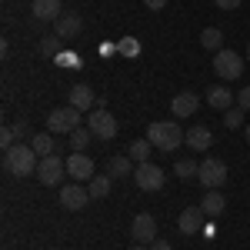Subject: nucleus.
<instances>
[{"instance_id": "f257e3e1", "label": "nucleus", "mask_w": 250, "mask_h": 250, "mask_svg": "<svg viewBox=\"0 0 250 250\" xmlns=\"http://www.w3.org/2000/svg\"><path fill=\"white\" fill-rule=\"evenodd\" d=\"M37 150L34 147H23V144H14L10 150H3V170L10 177H30L37 173Z\"/></svg>"}, {"instance_id": "f03ea898", "label": "nucleus", "mask_w": 250, "mask_h": 250, "mask_svg": "<svg viewBox=\"0 0 250 250\" xmlns=\"http://www.w3.org/2000/svg\"><path fill=\"white\" fill-rule=\"evenodd\" d=\"M184 137L187 134H180V124L177 120H157V124L147 127V140L154 144L157 150H164V154H173L184 144Z\"/></svg>"}, {"instance_id": "7ed1b4c3", "label": "nucleus", "mask_w": 250, "mask_h": 250, "mask_svg": "<svg viewBox=\"0 0 250 250\" xmlns=\"http://www.w3.org/2000/svg\"><path fill=\"white\" fill-rule=\"evenodd\" d=\"M197 180H200L207 190H220V187L227 184V164H224V160H217V157H207V160H200Z\"/></svg>"}, {"instance_id": "20e7f679", "label": "nucleus", "mask_w": 250, "mask_h": 250, "mask_svg": "<svg viewBox=\"0 0 250 250\" xmlns=\"http://www.w3.org/2000/svg\"><path fill=\"white\" fill-rule=\"evenodd\" d=\"M80 127V110L77 107H57L47 117V130L50 134H74Z\"/></svg>"}, {"instance_id": "39448f33", "label": "nucleus", "mask_w": 250, "mask_h": 250, "mask_svg": "<svg viewBox=\"0 0 250 250\" xmlns=\"http://www.w3.org/2000/svg\"><path fill=\"white\" fill-rule=\"evenodd\" d=\"M213 74L224 80H237L244 74V57L233 54V50H217L213 54Z\"/></svg>"}, {"instance_id": "423d86ee", "label": "nucleus", "mask_w": 250, "mask_h": 250, "mask_svg": "<svg viewBox=\"0 0 250 250\" xmlns=\"http://www.w3.org/2000/svg\"><path fill=\"white\" fill-rule=\"evenodd\" d=\"M63 173H67V160H60L57 154L40 157V164H37V180H40V184H47V187H57Z\"/></svg>"}, {"instance_id": "0eeeda50", "label": "nucleus", "mask_w": 250, "mask_h": 250, "mask_svg": "<svg viewBox=\"0 0 250 250\" xmlns=\"http://www.w3.org/2000/svg\"><path fill=\"white\" fill-rule=\"evenodd\" d=\"M87 127H90V130H94V137H100V140H114V137H117V120H114V114H107L104 107L90 110Z\"/></svg>"}, {"instance_id": "6e6552de", "label": "nucleus", "mask_w": 250, "mask_h": 250, "mask_svg": "<svg viewBox=\"0 0 250 250\" xmlns=\"http://www.w3.org/2000/svg\"><path fill=\"white\" fill-rule=\"evenodd\" d=\"M134 180H137V187H140V190L154 193V190H160V187H164V170H160V167H154V164L147 160V164H137Z\"/></svg>"}, {"instance_id": "1a4fd4ad", "label": "nucleus", "mask_w": 250, "mask_h": 250, "mask_svg": "<svg viewBox=\"0 0 250 250\" xmlns=\"http://www.w3.org/2000/svg\"><path fill=\"white\" fill-rule=\"evenodd\" d=\"M130 237H134V244H154L157 240V220L154 213H137L134 224H130Z\"/></svg>"}, {"instance_id": "9d476101", "label": "nucleus", "mask_w": 250, "mask_h": 250, "mask_svg": "<svg viewBox=\"0 0 250 250\" xmlns=\"http://www.w3.org/2000/svg\"><path fill=\"white\" fill-rule=\"evenodd\" d=\"M87 200H94V197H90L87 187H80V184H67V187H60V207H67V210H83Z\"/></svg>"}, {"instance_id": "9b49d317", "label": "nucleus", "mask_w": 250, "mask_h": 250, "mask_svg": "<svg viewBox=\"0 0 250 250\" xmlns=\"http://www.w3.org/2000/svg\"><path fill=\"white\" fill-rule=\"evenodd\" d=\"M67 173L74 177V180H94V160L87 154H74L67 157Z\"/></svg>"}, {"instance_id": "f8f14e48", "label": "nucleus", "mask_w": 250, "mask_h": 250, "mask_svg": "<svg viewBox=\"0 0 250 250\" xmlns=\"http://www.w3.org/2000/svg\"><path fill=\"white\" fill-rule=\"evenodd\" d=\"M204 220H207V217H204V210H200V207H187V210L177 217V227H180V233H184V237H190V233H200V230H204Z\"/></svg>"}, {"instance_id": "ddd939ff", "label": "nucleus", "mask_w": 250, "mask_h": 250, "mask_svg": "<svg viewBox=\"0 0 250 250\" xmlns=\"http://www.w3.org/2000/svg\"><path fill=\"white\" fill-rule=\"evenodd\" d=\"M80 30H83V20L70 10V14H63L60 20H54V34H57L60 40H70V37H77Z\"/></svg>"}, {"instance_id": "4468645a", "label": "nucleus", "mask_w": 250, "mask_h": 250, "mask_svg": "<svg viewBox=\"0 0 250 250\" xmlns=\"http://www.w3.org/2000/svg\"><path fill=\"white\" fill-rule=\"evenodd\" d=\"M184 144H187L190 150H197V154L210 150V144H213L210 127H190V130H187V137H184Z\"/></svg>"}, {"instance_id": "2eb2a0df", "label": "nucleus", "mask_w": 250, "mask_h": 250, "mask_svg": "<svg viewBox=\"0 0 250 250\" xmlns=\"http://www.w3.org/2000/svg\"><path fill=\"white\" fill-rule=\"evenodd\" d=\"M70 107H77L80 114L83 110H97L100 104H97V97H94V90L87 87V83H77L74 90H70Z\"/></svg>"}, {"instance_id": "dca6fc26", "label": "nucleus", "mask_w": 250, "mask_h": 250, "mask_svg": "<svg viewBox=\"0 0 250 250\" xmlns=\"http://www.w3.org/2000/svg\"><path fill=\"white\" fill-rule=\"evenodd\" d=\"M197 107H200V97L190 94V90L177 94V97H173V104H170L173 117H190V114H197Z\"/></svg>"}, {"instance_id": "f3484780", "label": "nucleus", "mask_w": 250, "mask_h": 250, "mask_svg": "<svg viewBox=\"0 0 250 250\" xmlns=\"http://www.w3.org/2000/svg\"><path fill=\"white\" fill-rule=\"evenodd\" d=\"M224 207H227V200H224V193L220 190H207L204 193V200H200V210H204V217H220L224 213Z\"/></svg>"}, {"instance_id": "a211bd4d", "label": "nucleus", "mask_w": 250, "mask_h": 250, "mask_svg": "<svg viewBox=\"0 0 250 250\" xmlns=\"http://www.w3.org/2000/svg\"><path fill=\"white\" fill-rule=\"evenodd\" d=\"M30 10H34V17L37 20H60V0H34L30 3Z\"/></svg>"}, {"instance_id": "6ab92c4d", "label": "nucleus", "mask_w": 250, "mask_h": 250, "mask_svg": "<svg viewBox=\"0 0 250 250\" xmlns=\"http://www.w3.org/2000/svg\"><path fill=\"white\" fill-rule=\"evenodd\" d=\"M230 104H233V94L227 87H210L207 90V107H213V110H230Z\"/></svg>"}, {"instance_id": "aec40b11", "label": "nucleus", "mask_w": 250, "mask_h": 250, "mask_svg": "<svg viewBox=\"0 0 250 250\" xmlns=\"http://www.w3.org/2000/svg\"><path fill=\"white\" fill-rule=\"evenodd\" d=\"M137 167H134V160L130 157H124V154H117L107 160V177H130Z\"/></svg>"}, {"instance_id": "412c9836", "label": "nucleus", "mask_w": 250, "mask_h": 250, "mask_svg": "<svg viewBox=\"0 0 250 250\" xmlns=\"http://www.w3.org/2000/svg\"><path fill=\"white\" fill-rule=\"evenodd\" d=\"M30 147L37 150V157L57 154V140H54V134H34V137H30Z\"/></svg>"}, {"instance_id": "4be33fe9", "label": "nucleus", "mask_w": 250, "mask_h": 250, "mask_svg": "<svg viewBox=\"0 0 250 250\" xmlns=\"http://www.w3.org/2000/svg\"><path fill=\"white\" fill-rule=\"evenodd\" d=\"M150 150H154V144H150V140H134V144H130V150H127V157H130L134 164H147V160H150Z\"/></svg>"}, {"instance_id": "5701e85b", "label": "nucleus", "mask_w": 250, "mask_h": 250, "mask_svg": "<svg viewBox=\"0 0 250 250\" xmlns=\"http://www.w3.org/2000/svg\"><path fill=\"white\" fill-rule=\"evenodd\" d=\"M200 47H207V50H224V34L217 30V27H207L204 34H200Z\"/></svg>"}, {"instance_id": "b1692460", "label": "nucleus", "mask_w": 250, "mask_h": 250, "mask_svg": "<svg viewBox=\"0 0 250 250\" xmlns=\"http://www.w3.org/2000/svg\"><path fill=\"white\" fill-rule=\"evenodd\" d=\"M90 140H94V130H90V127H77V130L70 134V147H74L77 154H83Z\"/></svg>"}, {"instance_id": "393cba45", "label": "nucleus", "mask_w": 250, "mask_h": 250, "mask_svg": "<svg viewBox=\"0 0 250 250\" xmlns=\"http://www.w3.org/2000/svg\"><path fill=\"white\" fill-rule=\"evenodd\" d=\"M197 170H200V164H197V160H190V157L177 160V167H173V173H177L180 180H190V177H197Z\"/></svg>"}, {"instance_id": "a878e982", "label": "nucleus", "mask_w": 250, "mask_h": 250, "mask_svg": "<svg viewBox=\"0 0 250 250\" xmlns=\"http://www.w3.org/2000/svg\"><path fill=\"white\" fill-rule=\"evenodd\" d=\"M87 190H90L94 200H104V197L110 193V177H94V180L87 184Z\"/></svg>"}, {"instance_id": "bb28decb", "label": "nucleus", "mask_w": 250, "mask_h": 250, "mask_svg": "<svg viewBox=\"0 0 250 250\" xmlns=\"http://www.w3.org/2000/svg\"><path fill=\"white\" fill-rule=\"evenodd\" d=\"M244 107H230V110H224V127H230V130H237V127H247L244 124Z\"/></svg>"}, {"instance_id": "cd10ccee", "label": "nucleus", "mask_w": 250, "mask_h": 250, "mask_svg": "<svg viewBox=\"0 0 250 250\" xmlns=\"http://www.w3.org/2000/svg\"><path fill=\"white\" fill-rule=\"evenodd\" d=\"M117 50H120V54H127V57H137V54H140V43H137L134 37H124L120 43H117Z\"/></svg>"}, {"instance_id": "c85d7f7f", "label": "nucleus", "mask_w": 250, "mask_h": 250, "mask_svg": "<svg viewBox=\"0 0 250 250\" xmlns=\"http://www.w3.org/2000/svg\"><path fill=\"white\" fill-rule=\"evenodd\" d=\"M14 144H17V130H14V127H3V134H0V147L10 150Z\"/></svg>"}, {"instance_id": "c756f323", "label": "nucleus", "mask_w": 250, "mask_h": 250, "mask_svg": "<svg viewBox=\"0 0 250 250\" xmlns=\"http://www.w3.org/2000/svg\"><path fill=\"white\" fill-rule=\"evenodd\" d=\"M40 50H43V54H57L60 50V37L57 34H54V37H43L40 40Z\"/></svg>"}, {"instance_id": "7c9ffc66", "label": "nucleus", "mask_w": 250, "mask_h": 250, "mask_svg": "<svg viewBox=\"0 0 250 250\" xmlns=\"http://www.w3.org/2000/svg\"><path fill=\"white\" fill-rule=\"evenodd\" d=\"M237 107H244V110L250 114V87H244V90L237 94Z\"/></svg>"}, {"instance_id": "2f4dec72", "label": "nucleus", "mask_w": 250, "mask_h": 250, "mask_svg": "<svg viewBox=\"0 0 250 250\" xmlns=\"http://www.w3.org/2000/svg\"><path fill=\"white\" fill-rule=\"evenodd\" d=\"M213 3H217L220 10H237V7H240L244 0H213Z\"/></svg>"}, {"instance_id": "473e14b6", "label": "nucleus", "mask_w": 250, "mask_h": 250, "mask_svg": "<svg viewBox=\"0 0 250 250\" xmlns=\"http://www.w3.org/2000/svg\"><path fill=\"white\" fill-rule=\"evenodd\" d=\"M144 7H147V10H164L167 0H144Z\"/></svg>"}, {"instance_id": "72a5a7b5", "label": "nucleus", "mask_w": 250, "mask_h": 250, "mask_svg": "<svg viewBox=\"0 0 250 250\" xmlns=\"http://www.w3.org/2000/svg\"><path fill=\"white\" fill-rule=\"evenodd\" d=\"M10 127L17 130V140H23V137H27V124H23V120H17V124H10Z\"/></svg>"}, {"instance_id": "f704fd0d", "label": "nucleus", "mask_w": 250, "mask_h": 250, "mask_svg": "<svg viewBox=\"0 0 250 250\" xmlns=\"http://www.w3.org/2000/svg\"><path fill=\"white\" fill-rule=\"evenodd\" d=\"M150 250H170V244H167V240H160V237H157L154 244H150Z\"/></svg>"}, {"instance_id": "c9c22d12", "label": "nucleus", "mask_w": 250, "mask_h": 250, "mask_svg": "<svg viewBox=\"0 0 250 250\" xmlns=\"http://www.w3.org/2000/svg\"><path fill=\"white\" fill-rule=\"evenodd\" d=\"M200 233H204V237H207V240H210V237H217V230H213L210 224H204V230H200Z\"/></svg>"}, {"instance_id": "e433bc0d", "label": "nucleus", "mask_w": 250, "mask_h": 250, "mask_svg": "<svg viewBox=\"0 0 250 250\" xmlns=\"http://www.w3.org/2000/svg\"><path fill=\"white\" fill-rule=\"evenodd\" d=\"M130 250H147V247H144V244H134V247H130Z\"/></svg>"}, {"instance_id": "4c0bfd02", "label": "nucleus", "mask_w": 250, "mask_h": 250, "mask_svg": "<svg viewBox=\"0 0 250 250\" xmlns=\"http://www.w3.org/2000/svg\"><path fill=\"white\" fill-rule=\"evenodd\" d=\"M244 134H247V144H250V124H247V127H244Z\"/></svg>"}, {"instance_id": "58836bf2", "label": "nucleus", "mask_w": 250, "mask_h": 250, "mask_svg": "<svg viewBox=\"0 0 250 250\" xmlns=\"http://www.w3.org/2000/svg\"><path fill=\"white\" fill-rule=\"evenodd\" d=\"M247 60H250V47H247Z\"/></svg>"}]
</instances>
